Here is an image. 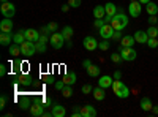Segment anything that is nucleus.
Here are the masks:
<instances>
[{"mask_svg": "<svg viewBox=\"0 0 158 117\" xmlns=\"http://www.w3.org/2000/svg\"><path fill=\"white\" fill-rule=\"evenodd\" d=\"M92 94H94V98H95V100H98V101H103L104 98H106V92H104V89H103V87H100V86H98V87H95Z\"/></svg>", "mask_w": 158, "mask_h": 117, "instance_id": "17", "label": "nucleus"}, {"mask_svg": "<svg viewBox=\"0 0 158 117\" xmlns=\"http://www.w3.org/2000/svg\"><path fill=\"white\" fill-rule=\"evenodd\" d=\"M98 49H101V51H108V49H109V40L103 38V40L98 43Z\"/></svg>", "mask_w": 158, "mask_h": 117, "instance_id": "33", "label": "nucleus"}, {"mask_svg": "<svg viewBox=\"0 0 158 117\" xmlns=\"http://www.w3.org/2000/svg\"><path fill=\"white\" fill-rule=\"evenodd\" d=\"M19 54H22L21 52V44H18V43L10 44V56L11 57H18Z\"/></svg>", "mask_w": 158, "mask_h": 117, "instance_id": "25", "label": "nucleus"}, {"mask_svg": "<svg viewBox=\"0 0 158 117\" xmlns=\"http://www.w3.org/2000/svg\"><path fill=\"white\" fill-rule=\"evenodd\" d=\"M87 73H89L90 77H98V76H100V68H98V65H94V63H92L90 67L87 68Z\"/></svg>", "mask_w": 158, "mask_h": 117, "instance_id": "26", "label": "nucleus"}, {"mask_svg": "<svg viewBox=\"0 0 158 117\" xmlns=\"http://www.w3.org/2000/svg\"><path fill=\"white\" fill-rule=\"evenodd\" d=\"M111 25L114 27V30H123L128 25V18L123 15V13H117L111 21Z\"/></svg>", "mask_w": 158, "mask_h": 117, "instance_id": "2", "label": "nucleus"}, {"mask_svg": "<svg viewBox=\"0 0 158 117\" xmlns=\"http://www.w3.org/2000/svg\"><path fill=\"white\" fill-rule=\"evenodd\" d=\"M135 43H136V40H135V36L133 35H125V36H122L120 38V46H135Z\"/></svg>", "mask_w": 158, "mask_h": 117, "instance_id": "18", "label": "nucleus"}, {"mask_svg": "<svg viewBox=\"0 0 158 117\" xmlns=\"http://www.w3.org/2000/svg\"><path fill=\"white\" fill-rule=\"evenodd\" d=\"M63 79V82L65 84H68V86H73L74 82H76V73H73V71H68V73H65V76L62 77Z\"/></svg>", "mask_w": 158, "mask_h": 117, "instance_id": "20", "label": "nucleus"}, {"mask_svg": "<svg viewBox=\"0 0 158 117\" xmlns=\"http://www.w3.org/2000/svg\"><path fill=\"white\" fill-rule=\"evenodd\" d=\"M112 82H114V77L111 76H100L98 77V86L103 87V89H108V87H112Z\"/></svg>", "mask_w": 158, "mask_h": 117, "instance_id": "13", "label": "nucleus"}, {"mask_svg": "<svg viewBox=\"0 0 158 117\" xmlns=\"http://www.w3.org/2000/svg\"><path fill=\"white\" fill-rule=\"evenodd\" d=\"M146 11H147L149 16H155V15H158V5L153 3V2H149L146 5Z\"/></svg>", "mask_w": 158, "mask_h": 117, "instance_id": "23", "label": "nucleus"}, {"mask_svg": "<svg viewBox=\"0 0 158 117\" xmlns=\"http://www.w3.org/2000/svg\"><path fill=\"white\" fill-rule=\"evenodd\" d=\"M25 40H29L32 43H36L40 40V36H41V33H40V30H35V29H25Z\"/></svg>", "mask_w": 158, "mask_h": 117, "instance_id": "11", "label": "nucleus"}, {"mask_svg": "<svg viewBox=\"0 0 158 117\" xmlns=\"http://www.w3.org/2000/svg\"><path fill=\"white\" fill-rule=\"evenodd\" d=\"M111 60L114 62V63H120L123 59H122V56H120V52H114V54H111Z\"/></svg>", "mask_w": 158, "mask_h": 117, "instance_id": "34", "label": "nucleus"}, {"mask_svg": "<svg viewBox=\"0 0 158 117\" xmlns=\"http://www.w3.org/2000/svg\"><path fill=\"white\" fill-rule=\"evenodd\" d=\"M46 82H48V84H52V82H54V77H52V76H48V77H46Z\"/></svg>", "mask_w": 158, "mask_h": 117, "instance_id": "53", "label": "nucleus"}, {"mask_svg": "<svg viewBox=\"0 0 158 117\" xmlns=\"http://www.w3.org/2000/svg\"><path fill=\"white\" fill-rule=\"evenodd\" d=\"M146 44H149V48H158V40L156 38H149Z\"/></svg>", "mask_w": 158, "mask_h": 117, "instance_id": "37", "label": "nucleus"}, {"mask_svg": "<svg viewBox=\"0 0 158 117\" xmlns=\"http://www.w3.org/2000/svg\"><path fill=\"white\" fill-rule=\"evenodd\" d=\"M147 35H149V38H158V27L150 25L149 30H147Z\"/></svg>", "mask_w": 158, "mask_h": 117, "instance_id": "32", "label": "nucleus"}, {"mask_svg": "<svg viewBox=\"0 0 158 117\" xmlns=\"http://www.w3.org/2000/svg\"><path fill=\"white\" fill-rule=\"evenodd\" d=\"M141 11H142V3L139 2V0L130 2V5H128V13H130L131 18H139Z\"/></svg>", "mask_w": 158, "mask_h": 117, "instance_id": "7", "label": "nucleus"}, {"mask_svg": "<svg viewBox=\"0 0 158 117\" xmlns=\"http://www.w3.org/2000/svg\"><path fill=\"white\" fill-rule=\"evenodd\" d=\"M21 52H22V56H25V57L35 56V52H36V44L32 43V41H29V40H25V41L21 44Z\"/></svg>", "mask_w": 158, "mask_h": 117, "instance_id": "5", "label": "nucleus"}, {"mask_svg": "<svg viewBox=\"0 0 158 117\" xmlns=\"http://www.w3.org/2000/svg\"><path fill=\"white\" fill-rule=\"evenodd\" d=\"M67 111H65V106L62 105H54L52 106V117H65Z\"/></svg>", "mask_w": 158, "mask_h": 117, "instance_id": "16", "label": "nucleus"}, {"mask_svg": "<svg viewBox=\"0 0 158 117\" xmlns=\"http://www.w3.org/2000/svg\"><path fill=\"white\" fill-rule=\"evenodd\" d=\"M120 38H122V30H114L112 40H118V41H120Z\"/></svg>", "mask_w": 158, "mask_h": 117, "instance_id": "43", "label": "nucleus"}, {"mask_svg": "<svg viewBox=\"0 0 158 117\" xmlns=\"http://www.w3.org/2000/svg\"><path fill=\"white\" fill-rule=\"evenodd\" d=\"M25 41V32H18V33H15L13 35V43H18V44H22Z\"/></svg>", "mask_w": 158, "mask_h": 117, "instance_id": "27", "label": "nucleus"}, {"mask_svg": "<svg viewBox=\"0 0 158 117\" xmlns=\"http://www.w3.org/2000/svg\"><path fill=\"white\" fill-rule=\"evenodd\" d=\"M120 56H122V59L125 60V62H133V60H136V57H138V52H136V49L133 48V46H122V49H120Z\"/></svg>", "mask_w": 158, "mask_h": 117, "instance_id": "4", "label": "nucleus"}, {"mask_svg": "<svg viewBox=\"0 0 158 117\" xmlns=\"http://www.w3.org/2000/svg\"><path fill=\"white\" fill-rule=\"evenodd\" d=\"M6 101H8L6 95H0V109H5V106H6Z\"/></svg>", "mask_w": 158, "mask_h": 117, "instance_id": "40", "label": "nucleus"}, {"mask_svg": "<svg viewBox=\"0 0 158 117\" xmlns=\"http://www.w3.org/2000/svg\"><path fill=\"white\" fill-rule=\"evenodd\" d=\"M104 10H106V15H109L112 18L117 15V5H114L112 2H108L106 5H104Z\"/></svg>", "mask_w": 158, "mask_h": 117, "instance_id": "24", "label": "nucleus"}, {"mask_svg": "<svg viewBox=\"0 0 158 117\" xmlns=\"http://www.w3.org/2000/svg\"><path fill=\"white\" fill-rule=\"evenodd\" d=\"M70 8H71V6H70V5L67 3V5H63V6H62V11H63V13H67V11H68Z\"/></svg>", "mask_w": 158, "mask_h": 117, "instance_id": "52", "label": "nucleus"}, {"mask_svg": "<svg viewBox=\"0 0 158 117\" xmlns=\"http://www.w3.org/2000/svg\"><path fill=\"white\" fill-rule=\"evenodd\" d=\"M62 95H63L65 98H70V97L73 95V87L67 84V86H65V87L62 89Z\"/></svg>", "mask_w": 158, "mask_h": 117, "instance_id": "31", "label": "nucleus"}, {"mask_svg": "<svg viewBox=\"0 0 158 117\" xmlns=\"http://www.w3.org/2000/svg\"><path fill=\"white\" fill-rule=\"evenodd\" d=\"M112 77H114V79H122V73H120V71H115Z\"/></svg>", "mask_w": 158, "mask_h": 117, "instance_id": "49", "label": "nucleus"}, {"mask_svg": "<svg viewBox=\"0 0 158 117\" xmlns=\"http://www.w3.org/2000/svg\"><path fill=\"white\" fill-rule=\"evenodd\" d=\"M152 111H153V114H158V106H153Z\"/></svg>", "mask_w": 158, "mask_h": 117, "instance_id": "56", "label": "nucleus"}, {"mask_svg": "<svg viewBox=\"0 0 158 117\" xmlns=\"http://www.w3.org/2000/svg\"><path fill=\"white\" fill-rule=\"evenodd\" d=\"M103 19H104V22H106V24H111V21H112V16H109V15H106V16H104Z\"/></svg>", "mask_w": 158, "mask_h": 117, "instance_id": "51", "label": "nucleus"}, {"mask_svg": "<svg viewBox=\"0 0 158 117\" xmlns=\"http://www.w3.org/2000/svg\"><path fill=\"white\" fill-rule=\"evenodd\" d=\"M51 103H52V101H51V98H44V100H43V105H44V108L51 106Z\"/></svg>", "mask_w": 158, "mask_h": 117, "instance_id": "48", "label": "nucleus"}, {"mask_svg": "<svg viewBox=\"0 0 158 117\" xmlns=\"http://www.w3.org/2000/svg\"><path fill=\"white\" fill-rule=\"evenodd\" d=\"M104 24H106V22H104V19H95V22H94V25H95V27H97L98 30L103 27Z\"/></svg>", "mask_w": 158, "mask_h": 117, "instance_id": "42", "label": "nucleus"}, {"mask_svg": "<svg viewBox=\"0 0 158 117\" xmlns=\"http://www.w3.org/2000/svg\"><path fill=\"white\" fill-rule=\"evenodd\" d=\"M51 115H52V111H51V112H49V111H44L41 117H51Z\"/></svg>", "mask_w": 158, "mask_h": 117, "instance_id": "54", "label": "nucleus"}, {"mask_svg": "<svg viewBox=\"0 0 158 117\" xmlns=\"http://www.w3.org/2000/svg\"><path fill=\"white\" fill-rule=\"evenodd\" d=\"M81 3H82V0H68V5L71 8H79V6H81Z\"/></svg>", "mask_w": 158, "mask_h": 117, "instance_id": "36", "label": "nucleus"}, {"mask_svg": "<svg viewBox=\"0 0 158 117\" xmlns=\"http://www.w3.org/2000/svg\"><path fill=\"white\" fill-rule=\"evenodd\" d=\"M152 108H153L152 100H150L149 97H144V98L141 100V109H142V111H152Z\"/></svg>", "mask_w": 158, "mask_h": 117, "instance_id": "22", "label": "nucleus"}, {"mask_svg": "<svg viewBox=\"0 0 158 117\" xmlns=\"http://www.w3.org/2000/svg\"><path fill=\"white\" fill-rule=\"evenodd\" d=\"M35 44H36V52H44V51H46V43H43V41H36Z\"/></svg>", "mask_w": 158, "mask_h": 117, "instance_id": "35", "label": "nucleus"}, {"mask_svg": "<svg viewBox=\"0 0 158 117\" xmlns=\"http://www.w3.org/2000/svg\"><path fill=\"white\" fill-rule=\"evenodd\" d=\"M112 92L118 98H128L130 94H131L128 86L123 84V81H120V79H114V82H112Z\"/></svg>", "mask_w": 158, "mask_h": 117, "instance_id": "1", "label": "nucleus"}, {"mask_svg": "<svg viewBox=\"0 0 158 117\" xmlns=\"http://www.w3.org/2000/svg\"><path fill=\"white\" fill-rule=\"evenodd\" d=\"M0 30L2 32H11L13 30V22H11L10 18L2 19V22H0Z\"/></svg>", "mask_w": 158, "mask_h": 117, "instance_id": "19", "label": "nucleus"}, {"mask_svg": "<svg viewBox=\"0 0 158 117\" xmlns=\"http://www.w3.org/2000/svg\"><path fill=\"white\" fill-rule=\"evenodd\" d=\"M90 65H92V62H90V60H89V59H85V60H84V62H82V67H84V68H85V70H87V68H89V67H90Z\"/></svg>", "mask_w": 158, "mask_h": 117, "instance_id": "47", "label": "nucleus"}, {"mask_svg": "<svg viewBox=\"0 0 158 117\" xmlns=\"http://www.w3.org/2000/svg\"><path fill=\"white\" fill-rule=\"evenodd\" d=\"M130 2H135V0H130Z\"/></svg>", "mask_w": 158, "mask_h": 117, "instance_id": "58", "label": "nucleus"}, {"mask_svg": "<svg viewBox=\"0 0 158 117\" xmlns=\"http://www.w3.org/2000/svg\"><path fill=\"white\" fill-rule=\"evenodd\" d=\"M49 38H51L49 43H51V46L54 48V49H60V48H63V43H67V40H65V36H63L62 32H54V33H51Z\"/></svg>", "mask_w": 158, "mask_h": 117, "instance_id": "3", "label": "nucleus"}, {"mask_svg": "<svg viewBox=\"0 0 158 117\" xmlns=\"http://www.w3.org/2000/svg\"><path fill=\"white\" fill-rule=\"evenodd\" d=\"M94 16H95V19H103L104 16H106V10H104V5H103V6L98 5V6L94 8Z\"/></svg>", "mask_w": 158, "mask_h": 117, "instance_id": "21", "label": "nucleus"}, {"mask_svg": "<svg viewBox=\"0 0 158 117\" xmlns=\"http://www.w3.org/2000/svg\"><path fill=\"white\" fill-rule=\"evenodd\" d=\"M139 2H141V3H142V5H147V3H149V2H152V0H139Z\"/></svg>", "mask_w": 158, "mask_h": 117, "instance_id": "55", "label": "nucleus"}, {"mask_svg": "<svg viewBox=\"0 0 158 117\" xmlns=\"http://www.w3.org/2000/svg\"><path fill=\"white\" fill-rule=\"evenodd\" d=\"M48 36H51V35H44V33H41V36H40V40H38V41L48 43V40H51V38H48Z\"/></svg>", "mask_w": 158, "mask_h": 117, "instance_id": "46", "label": "nucleus"}, {"mask_svg": "<svg viewBox=\"0 0 158 117\" xmlns=\"http://www.w3.org/2000/svg\"><path fill=\"white\" fill-rule=\"evenodd\" d=\"M97 109L92 106V105H85V106H81V115L82 117H97Z\"/></svg>", "mask_w": 158, "mask_h": 117, "instance_id": "12", "label": "nucleus"}, {"mask_svg": "<svg viewBox=\"0 0 158 117\" xmlns=\"http://www.w3.org/2000/svg\"><path fill=\"white\" fill-rule=\"evenodd\" d=\"M30 106H32V103L29 101V98H27V97H22L21 101H19V108H21L22 111H27V109H30Z\"/></svg>", "mask_w": 158, "mask_h": 117, "instance_id": "28", "label": "nucleus"}, {"mask_svg": "<svg viewBox=\"0 0 158 117\" xmlns=\"http://www.w3.org/2000/svg\"><path fill=\"white\" fill-rule=\"evenodd\" d=\"M92 92H94V89H92V86H89V84H84L82 86V94H92Z\"/></svg>", "mask_w": 158, "mask_h": 117, "instance_id": "41", "label": "nucleus"}, {"mask_svg": "<svg viewBox=\"0 0 158 117\" xmlns=\"http://www.w3.org/2000/svg\"><path fill=\"white\" fill-rule=\"evenodd\" d=\"M133 36H135L136 43H141V44H146V43H147V40H149V35H147V32H146V30H138Z\"/></svg>", "mask_w": 158, "mask_h": 117, "instance_id": "14", "label": "nucleus"}, {"mask_svg": "<svg viewBox=\"0 0 158 117\" xmlns=\"http://www.w3.org/2000/svg\"><path fill=\"white\" fill-rule=\"evenodd\" d=\"M48 29H49L51 33H54V32L59 29V25H57V22H49V24H48Z\"/></svg>", "mask_w": 158, "mask_h": 117, "instance_id": "39", "label": "nucleus"}, {"mask_svg": "<svg viewBox=\"0 0 158 117\" xmlns=\"http://www.w3.org/2000/svg\"><path fill=\"white\" fill-rule=\"evenodd\" d=\"M65 86H67V84L63 82V79H62V81H57V82H56V89H57V90H60V92H62V89H63Z\"/></svg>", "mask_w": 158, "mask_h": 117, "instance_id": "44", "label": "nucleus"}, {"mask_svg": "<svg viewBox=\"0 0 158 117\" xmlns=\"http://www.w3.org/2000/svg\"><path fill=\"white\" fill-rule=\"evenodd\" d=\"M5 74H6V65H5V63H2V65H0V76L3 77Z\"/></svg>", "mask_w": 158, "mask_h": 117, "instance_id": "45", "label": "nucleus"}, {"mask_svg": "<svg viewBox=\"0 0 158 117\" xmlns=\"http://www.w3.org/2000/svg\"><path fill=\"white\" fill-rule=\"evenodd\" d=\"M0 11H2L3 18H10L11 19L13 16H15V13H16V8L10 2H2V5H0Z\"/></svg>", "mask_w": 158, "mask_h": 117, "instance_id": "6", "label": "nucleus"}, {"mask_svg": "<svg viewBox=\"0 0 158 117\" xmlns=\"http://www.w3.org/2000/svg\"><path fill=\"white\" fill-rule=\"evenodd\" d=\"M112 35H114V27H112L111 24H104L103 27L100 29V36H101V38L112 40Z\"/></svg>", "mask_w": 158, "mask_h": 117, "instance_id": "10", "label": "nucleus"}, {"mask_svg": "<svg viewBox=\"0 0 158 117\" xmlns=\"http://www.w3.org/2000/svg\"><path fill=\"white\" fill-rule=\"evenodd\" d=\"M156 21H158V18H156V15H155V16H149V22H150V24H155Z\"/></svg>", "mask_w": 158, "mask_h": 117, "instance_id": "50", "label": "nucleus"}, {"mask_svg": "<svg viewBox=\"0 0 158 117\" xmlns=\"http://www.w3.org/2000/svg\"><path fill=\"white\" fill-rule=\"evenodd\" d=\"M71 117H82V115H81V108H79V106H74L73 111H71Z\"/></svg>", "mask_w": 158, "mask_h": 117, "instance_id": "38", "label": "nucleus"}, {"mask_svg": "<svg viewBox=\"0 0 158 117\" xmlns=\"http://www.w3.org/2000/svg\"><path fill=\"white\" fill-rule=\"evenodd\" d=\"M62 33H63V36H65V40L70 41L71 36H73V27H70V25H65V27L62 29Z\"/></svg>", "mask_w": 158, "mask_h": 117, "instance_id": "29", "label": "nucleus"}, {"mask_svg": "<svg viewBox=\"0 0 158 117\" xmlns=\"http://www.w3.org/2000/svg\"><path fill=\"white\" fill-rule=\"evenodd\" d=\"M11 41H13L11 32H2V33H0V44H2V46H10Z\"/></svg>", "mask_w": 158, "mask_h": 117, "instance_id": "15", "label": "nucleus"}, {"mask_svg": "<svg viewBox=\"0 0 158 117\" xmlns=\"http://www.w3.org/2000/svg\"><path fill=\"white\" fill-rule=\"evenodd\" d=\"M18 81H19L21 86H30V84H32V77L27 76V74H21V76L18 77Z\"/></svg>", "mask_w": 158, "mask_h": 117, "instance_id": "30", "label": "nucleus"}, {"mask_svg": "<svg viewBox=\"0 0 158 117\" xmlns=\"http://www.w3.org/2000/svg\"><path fill=\"white\" fill-rule=\"evenodd\" d=\"M82 44H84L85 51H95V49L98 48V41H97V38H95V36H90V35L84 38Z\"/></svg>", "mask_w": 158, "mask_h": 117, "instance_id": "9", "label": "nucleus"}, {"mask_svg": "<svg viewBox=\"0 0 158 117\" xmlns=\"http://www.w3.org/2000/svg\"><path fill=\"white\" fill-rule=\"evenodd\" d=\"M0 2H10V0H0Z\"/></svg>", "mask_w": 158, "mask_h": 117, "instance_id": "57", "label": "nucleus"}, {"mask_svg": "<svg viewBox=\"0 0 158 117\" xmlns=\"http://www.w3.org/2000/svg\"><path fill=\"white\" fill-rule=\"evenodd\" d=\"M29 111H30V114L33 117H41L43 112H44V105L41 101H35V103H32V106H30Z\"/></svg>", "mask_w": 158, "mask_h": 117, "instance_id": "8", "label": "nucleus"}]
</instances>
